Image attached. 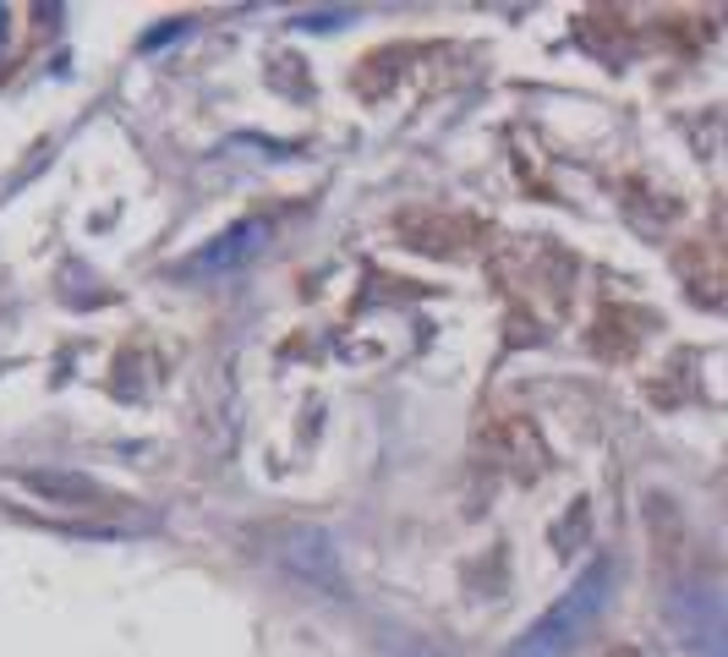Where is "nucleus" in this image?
Returning a JSON list of instances; mask_svg holds the SVG:
<instances>
[{"label": "nucleus", "mask_w": 728, "mask_h": 657, "mask_svg": "<svg viewBox=\"0 0 728 657\" xmlns=\"http://www.w3.org/2000/svg\"><path fill=\"white\" fill-rule=\"evenodd\" d=\"M608 586H613V570L608 564H586L581 575H576V586L510 647V657H570L591 636V625L602 620Z\"/></svg>", "instance_id": "f257e3e1"}, {"label": "nucleus", "mask_w": 728, "mask_h": 657, "mask_svg": "<svg viewBox=\"0 0 728 657\" xmlns=\"http://www.w3.org/2000/svg\"><path fill=\"white\" fill-rule=\"evenodd\" d=\"M264 236H269L264 225H236V230H225L208 252H197V263H192V269H231L236 258H253V252L264 247Z\"/></svg>", "instance_id": "f03ea898"}]
</instances>
